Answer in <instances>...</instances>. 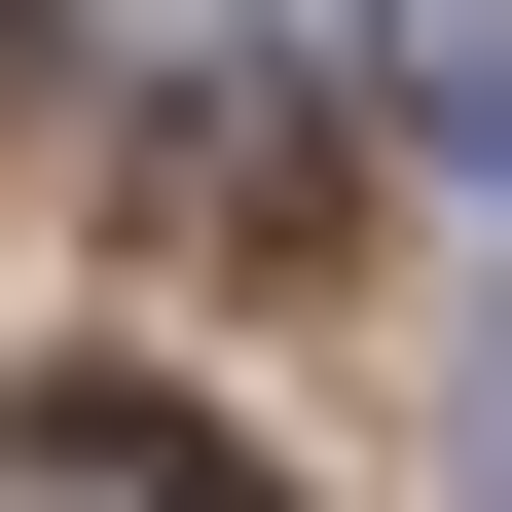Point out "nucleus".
<instances>
[{
    "label": "nucleus",
    "mask_w": 512,
    "mask_h": 512,
    "mask_svg": "<svg viewBox=\"0 0 512 512\" xmlns=\"http://www.w3.org/2000/svg\"><path fill=\"white\" fill-rule=\"evenodd\" d=\"M0 512H293L220 403H0Z\"/></svg>",
    "instance_id": "1"
},
{
    "label": "nucleus",
    "mask_w": 512,
    "mask_h": 512,
    "mask_svg": "<svg viewBox=\"0 0 512 512\" xmlns=\"http://www.w3.org/2000/svg\"><path fill=\"white\" fill-rule=\"evenodd\" d=\"M366 74H403V147H476V183H512V0H366Z\"/></svg>",
    "instance_id": "2"
},
{
    "label": "nucleus",
    "mask_w": 512,
    "mask_h": 512,
    "mask_svg": "<svg viewBox=\"0 0 512 512\" xmlns=\"http://www.w3.org/2000/svg\"><path fill=\"white\" fill-rule=\"evenodd\" d=\"M476 512H512V330H476Z\"/></svg>",
    "instance_id": "3"
}]
</instances>
